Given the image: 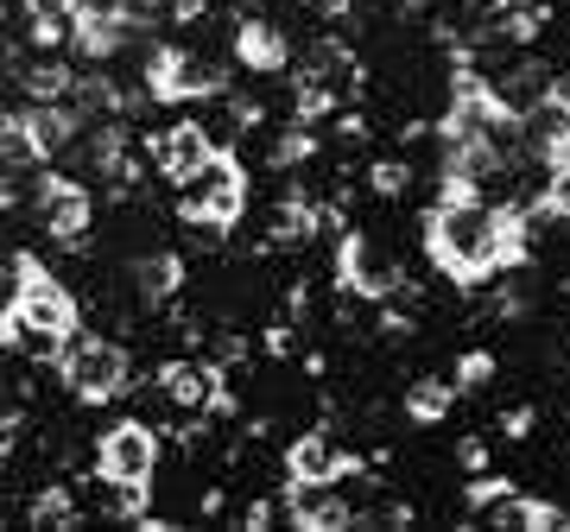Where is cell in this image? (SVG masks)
Instances as JSON below:
<instances>
[{
  "label": "cell",
  "mask_w": 570,
  "mask_h": 532,
  "mask_svg": "<svg viewBox=\"0 0 570 532\" xmlns=\"http://www.w3.org/2000/svg\"><path fill=\"white\" fill-rule=\"evenodd\" d=\"M58 381L82 406H108V400H121L134 387V368H127V348L102 343V336H70V348L58 362Z\"/></svg>",
  "instance_id": "6da1fadb"
},
{
  "label": "cell",
  "mask_w": 570,
  "mask_h": 532,
  "mask_svg": "<svg viewBox=\"0 0 570 532\" xmlns=\"http://www.w3.org/2000/svg\"><path fill=\"white\" fill-rule=\"evenodd\" d=\"M242 209H247V171H242V159L235 152H216V159L190 178V185H178V216L190 228L197 223H209V228H235L242 223Z\"/></svg>",
  "instance_id": "7a4b0ae2"
},
{
  "label": "cell",
  "mask_w": 570,
  "mask_h": 532,
  "mask_svg": "<svg viewBox=\"0 0 570 532\" xmlns=\"http://www.w3.org/2000/svg\"><path fill=\"white\" fill-rule=\"evenodd\" d=\"M216 152H223V140L209 134V121H171L165 134H153V171H159L171 190L190 185Z\"/></svg>",
  "instance_id": "3957f363"
},
{
  "label": "cell",
  "mask_w": 570,
  "mask_h": 532,
  "mask_svg": "<svg viewBox=\"0 0 570 532\" xmlns=\"http://www.w3.org/2000/svg\"><path fill=\"white\" fill-rule=\"evenodd\" d=\"M153 470H159V437H153V425L121 418V425L102 431V444H96V475H115V482H153Z\"/></svg>",
  "instance_id": "277c9868"
},
{
  "label": "cell",
  "mask_w": 570,
  "mask_h": 532,
  "mask_svg": "<svg viewBox=\"0 0 570 532\" xmlns=\"http://www.w3.org/2000/svg\"><path fill=\"white\" fill-rule=\"evenodd\" d=\"M39 216L45 228L58 235L63 247H82L89 242V190L63 171H39Z\"/></svg>",
  "instance_id": "5b68a950"
},
{
  "label": "cell",
  "mask_w": 570,
  "mask_h": 532,
  "mask_svg": "<svg viewBox=\"0 0 570 532\" xmlns=\"http://www.w3.org/2000/svg\"><path fill=\"white\" fill-rule=\"evenodd\" d=\"M285 475H298V482H343V475H355V456L330 437V425H311L285 444Z\"/></svg>",
  "instance_id": "8992f818"
},
{
  "label": "cell",
  "mask_w": 570,
  "mask_h": 532,
  "mask_svg": "<svg viewBox=\"0 0 570 532\" xmlns=\"http://www.w3.org/2000/svg\"><path fill=\"white\" fill-rule=\"evenodd\" d=\"M539 26H546V7H539V0H494L489 39H501V45H532V39H539Z\"/></svg>",
  "instance_id": "52a82bcc"
},
{
  "label": "cell",
  "mask_w": 570,
  "mask_h": 532,
  "mask_svg": "<svg viewBox=\"0 0 570 532\" xmlns=\"http://www.w3.org/2000/svg\"><path fill=\"white\" fill-rule=\"evenodd\" d=\"M235 58H242V70H285V39L266 20H242V32H235Z\"/></svg>",
  "instance_id": "ba28073f"
},
{
  "label": "cell",
  "mask_w": 570,
  "mask_h": 532,
  "mask_svg": "<svg viewBox=\"0 0 570 532\" xmlns=\"http://www.w3.org/2000/svg\"><path fill=\"white\" fill-rule=\"evenodd\" d=\"M456 393H463V387H456V374H425V381H412V393H406L412 425H438Z\"/></svg>",
  "instance_id": "9c48e42d"
},
{
  "label": "cell",
  "mask_w": 570,
  "mask_h": 532,
  "mask_svg": "<svg viewBox=\"0 0 570 532\" xmlns=\"http://www.w3.org/2000/svg\"><path fill=\"white\" fill-rule=\"evenodd\" d=\"M539 216H546V223H570V159L546 165V190H539Z\"/></svg>",
  "instance_id": "30bf717a"
},
{
  "label": "cell",
  "mask_w": 570,
  "mask_h": 532,
  "mask_svg": "<svg viewBox=\"0 0 570 532\" xmlns=\"http://www.w3.org/2000/svg\"><path fill=\"white\" fill-rule=\"evenodd\" d=\"M140 273H146V279H140L146 298H171V292L184 286V260H178V254H159V260H146Z\"/></svg>",
  "instance_id": "8fae6325"
},
{
  "label": "cell",
  "mask_w": 570,
  "mask_h": 532,
  "mask_svg": "<svg viewBox=\"0 0 570 532\" xmlns=\"http://www.w3.org/2000/svg\"><path fill=\"white\" fill-rule=\"evenodd\" d=\"M32 520H39V526H77V494L70 489H45L39 501H32Z\"/></svg>",
  "instance_id": "7c38bea8"
},
{
  "label": "cell",
  "mask_w": 570,
  "mask_h": 532,
  "mask_svg": "<svg viewBox=\"0 0 570 532\" xmlns=\"http://www.w3.org/2000/svg\"><path fill=\"white\" fill-rule=\"evenodd\" d=\"M489 374H494V355H489V348H475V355L456 362V387L475 393V387H489Z\"/></svg>",
  "instance_id": "4fadbf2b"
},
{
  "label": "cell",
  "mask_w": 570,
  "mask_h": 532,
  "mask_svg": "<svg viewBox=\"0 0 570 532\" xmlns=\"http://www.w3.org/2000/svg\"><path fill=\"white\" fill-rule=\"evenodd\" d=\"M367 190H381V197H400V190H406V165L381 159L374 171H367Z\"/></svg>",
  "instance_id": "5bb4252c"
},
{
  "label": "cell",
  "mask_w": 570,
  "mask_h": 532,
  "mask_svg": "<svg viewBox=\"0 0 570 532\" xmlns=\"http://www.w3.org/2000/svg\"><path fill=\"white\" fill-rule=\"evenodd\" d=\"M501 431H508V437H527V431H532V406H508V412H501Z\"/></svg>",
  "instance_id": "9a60e30c"
}]
</instances>
